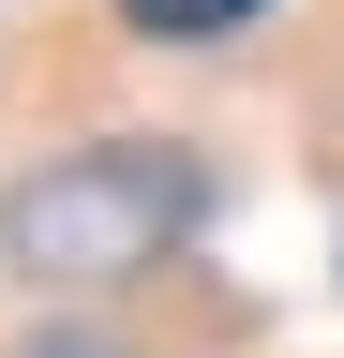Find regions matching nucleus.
<instances>
[{
	"label": "nucleus",
	"mask_w": 344,
	"mask_h": 358,
	"mask_svg": "<svg viewBox=\"0 0 344 358\" xmlns=\"http://www.w3.org/2000/svg\"><path fill=\"white\" fill-rule=\"evenodd\" d=\"M30 358H120V343H75V329H60V343H30Z\"/></svg>",
	"instance_id": "obj_3"
},
{
	"label": "nucleus",
	"mask_w": 344,
	"mask_h": 358,
	"mask_svg": "<svg viewBox=\"0 0 344 358\" xmlns=\"http://www.w3.org/2000/svg\"><path fill=\"white\" fill-rule=\"evenodd\" d=\"M120 15H135L150 45H209V30H240L254 0H120Z\"/></svg>",
	"instance_id": "obj_2"
},
{
	"label": "nucleus",
	"mask_w": 344,
	"mask_h": 358,
	"mask_svg": "<svg viewBox=\"0 0 344 358\" xmlns=\"http://www.w3.org/2000/svg\"><path fill=\"white\" fill-rule=\"evenodd\" d=\"M195 150H165V134H120V150H75L46 179H15V254L46 268V284H75V268H135L195 224Z\"/></svg>",
	"instance_id": "obj_1"
}]
</instances>
